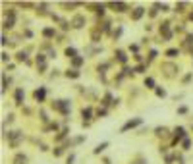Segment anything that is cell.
<instances>
[{
	"mask_svg": "<svg viewBox=\"0 0 193 164\" xmlns=\"http://www.w3.org/2000/svg\"><path fill=\"white\" fill-rule=\"evenodd\" d=\"M10 60V54L8 52H2V62H8Z\"/></svg>",
	"mask_w": 193,
	"mask_h": 164,
	"instance_id": "34",
	"label": "cell"
},
{
	"mask_svg": "<svg viewBox=\"0 0 193 164\" xmlns=\"http://www.w3.org/2000/svg\"><path fill=\"white\" fill-rule=\"evenodd\" d=\"M145 87H147V89H156L155 79H153V77H147V79H145Z\"/></svg>",
	"mask_w": 193,
	"mask_h": 164,
	"instance_id": "20",
	"label": "cell"
},
{
	"mask_svg": "<svg viewBox=\"0 0 193 164\" xmlns=\"http://www.w3.org/2000/svg\"><path fill=\"white\" fill-rule=\"evenodd\" d=\"M189 19H193V12H191V14H189Z\"/></svg>",
	"mask_w": 193,
	"mask_h": 164,
	"instance_id": "41",
	"label": "cell"
},
{
	"mask_svg": "<svg viewBox=\"0 0 193 164\" xmlns=\"http://www.w3.org/2000/svg\"><path fill=\"white\" fill-rule=\"evenodd\" d=\"M72 25H74L75 29H81V27L85 25V17H83V16H75V17L72 19Z\"/></svg>",
	"mask_w": 193,
	"mask_h": 164,
	"instance_id": "6",
	"label": "cell"
},
{
	"mask_svg": "<svg viewBox=\"0 0 193 164\" xmlns=\"http://www.w3.org/2000/svg\"><path fill=\"white\" fill-rule=\"evenodd\" d=\"M14 98H16V104H18V106L23 104V101H25V93H23V89H21V87H18V89H16Z\"/></svg>",
	"mask_w": 193,
	"mask_h": 164,
	"instance_id": "4",
	"label": "cell"
},
{
	"mask_svg": "<svg viewBox=\"0 0 193 164\" xmlns=\"http://www.w3.org/2000/svg\"><path fill=\"white\" fill-rule=\"evenodd\" d=\"M185 2H180V4H176V12H185Z\"/></svg>",
	"mask_w": 193,
	"mask_h": 164,
	"instance_id": "27",
	"label": "cell"
},
{
	"mask_svg": "<svg viewBox=\"0 0 193 164\" xmlns=\"http://www.w3.org/2000/svg\"><path fill=\"white\" fill-rule=\"evenodd\" d=\"M130 50H133V52H137V50H139V47H137V45H131V47H130Z\"/></svg>",
	"mask_w": 193,
	"mask_h": 164,
	"instance_id": "38",
	"label": "cell"
},
{
	"mask_svg": "<svg viewBox=\"0 0 193 164\" xmlns=\"http://www.w3.org/2000/svg\"><path fill=\"white\" fill-rule=\"evenodd\" d=\"M52 108H54V110H58L62 116H68V114H70L72 104H70V101L62 98V101H54V102H52Z\"/></svg>",
	"mask_w": 193,
	"mask_h": 164,
	"instance_id": "1",
	"label": "cell"
},
{
	"mask_svg": "<svg viewBox=\"0 0 193 164\" xmlns=\"http://www.w3.org/2000/svg\"><path fill=\"white\" fill-rule=\"evenodd\" d=\"M143 124V118H133V120H130V122H126L122 126V129H120V133H126L128 129H133V127H139Z\"/></svg>",
	"mask_w": 193,
	"mask_h": 164,
	"instance_id": "2",
	"label": "cell"
},
{
	"mask_svg": "<svg viewBox=\"0 0 193 164\" xmlns=\"http://www.w3.org/2000/svg\"><path fill=\"white\" fill-rule=\"evenodd\" d=\"M114 56H116V60H118L120 64H126V62H128V56H126V52H124L122 48H116Z\"/></svg>",
	"mask_w": 193,
	"mask_h": 164,
	"instance_id": "7",
	"label": "cell"
},
{
	"mask_svg": "<svg viewBox=\"0 0 193 164\" xmlns=\"http://www.w3.org/2000/svg\"><path fill=\"white\" fill-rule=\"evenodd\" d=\"M41 120H43V122H48V118H47V112H44V110H41Z\"/></svg>",
	"mask_w": 193,
	"mask_h": 164,
	"instance_id": "33",
	"label": "cell"
},
{
	"mask_svg": "<svg viewBox=\"0 0 193 164\" xmlns=\"http://www.w3.org/2000/svg\"><path fill=\"white\" fill-rule=\"evenodd\" d=\"M66 56L70 58V60H74V58H77V50L74 48V47H68L66 48Z\"/></svg>",
	"mask_w": 193,
	"mask_h": 164,
	"instance_id": "14",
	"label": "cell"
},
{
	"mask_svg": "<svg viewBox=\"0 0 193 164\" xmlns=\"http://www.w3.org/2000/svg\"><path fill=\"white\" fill-rule=\"evenodd\" d=\"M64 75H66V77H70V79H77L79 75H81V72H77V70H68Z\"/></svg>",
	"mask_w": 193,
	"mask_h": 164,
	"instance_id": "13",
	"label": "cell"
},
{
	"mask_svg": "<svg viewBox=\"0 0 193 164\" xmlns=\"http://www.w3.org/2000/svg\"><path fill=\"white\" fill-rule=\"evenodd\" d=\"M122 31H124V29H122V27H118V29H116V31H114V39H118V37H120V35H122Z\"/></svg>",
	"mask_w": 193,
	"mask_h": 164,
	"instance_id": "32",
	"label": "cell"
},
{
	"mask_svg": "<svg viewBox=\"0 0 193 164\" xmlns=\"http://www.w3.org/2000/svg\"><path fill=\"white\" fill-rule=\"evenodd\" d=\"M14 164H27V157L25 155H16V158H14Z\"/></svg>",
	"mask_w": 193,
	"mask_h": 164,
	"instance_id": "15",
	"label": "cell"
},
{
	"mask_svg": "<svg viewBox=\"0 0 193 164\" xmlns=\"http://www.w3.org/2000/svg\"><path fill=\"white\" fill-rule=\"evenodd\" d=\"M110 25H112L110 21H104V25H103V31H104V33H108V31H110Z\"/></svg>",
	"mask_w": 193,
	"mask_h": 164,
	"instance_id": "29",
	"label": "cell"
},
{
	"mask_svg": "<svg viewBox=\"0 0 193 164\" xmlns=\"http://www.w3.org/2000/svg\"><path fill=\"white\" fill-rule=\"evenodd\" d=\"M33 97H35V101H37V102H43V101H44V97H47V89H44V87H39V89L33 93Z\"/></svg>",
	"mask_w": 193,
	"mask_h": 164,
	"instance_id": "5",
	"label": "cell"
},
{
	"mask_svg": "<svg viewBox=\"0 0 193 164\" xmlns=\"http://www.w3.org/2000/svg\"><path fill=\"white\" fill-rule=\"evenodd\" d=\"M74 162H75V155H70L68 160H66V164H74Z\"/></svg>",
	"mask_w": 193,
	"mask_h": 164,
	"instance_id": "31",
	"label": "cell"
},
{
	"mask_svg": "<svg viewBox=\"0 0 193 164\" xmlns=\"http://www.w3.org/2000/svg\"><path fill=\"white\" fill-rule=\"evenodd\" d=\"M155 93H156V97H160V98H164V97H166V89H162V87H156Z\"/></svg>",
	"mask_w": 193,
	"mask_h": 164,
	"instance_id": "22",
	"label": "cell"
},
{
	"mask_svg": "<svg viewBox=\"0 0 193 164\" xmlns=\"http://www.w3.org/2000/svg\"><path fill=\"white\" fill-rule=\"evenodd\" d=\"M106 114H108L106 108H99V112H97V116H106Z\"/></svg>",
	"mask_w": 193,
	"mask_h": 164,
	"instance_id": "30",
	"label": "cell"
},
{
	"mask_svg": "<svg viewBox=\"0 0 193 164\" xmlns=\"http://www.w3.org/2000/svg\"><path fill=\"white\" fill-rule=\"evenodd\" d=\"M189 145H191V141H189L187 137H185L184 141H181V147H184V151H187V149H189Z\"/></svg>",
	"mask_w": 193,
	"mask_h": 164,
	"instance_id": "26",
	"label": "cell"
},
{
	"mask_svg": "<svg viewBox=\"0 0 193 164\" xmlns=\"http://www.w3.org/2000/svg\"><path fill=\"white\" fill-rule=\"evenodd\" d=\"M143 14H145V8H135V10H133V14H131V19H133V21H137V19H141V17H143Z\"/></svg>",
	"mask_w": 193,
	"mask_h": 164,
	"instance_id": "10",
	"label": "cell"
},
{
	"mask_svg": "<svg viewBox=\"0 0 193 164\" xmlns=\"http://www.w3.org/2000/svg\"><path fill=\"white\" fill-rule=\"evenodd\" d=\"M54 33H56V31H54L52 27H44V29H43V37L50 39V37H54Z\"/></svg>",
	"mask_w": 193,
	"mask_h": 164,
	"instance_id": "18",
	"label": "cell"
},
{
	"mask_svg": "<svg viewBox=\"0 0 193 164\" xmlns=\"http://www.w3.org/2000/svg\"><path fill=\"white\" fill-rule=\"evenodd\" d=\"M166 56L168 58H176V56H180V50L178 48H170V50H166Z\"/></svg>",
	"mask_w": 193,
	"mask_h": 164,
	"instance_id": "19",
	"label": "cell"
},
{
	"mask_svg": "<svg viewBox=\"0 0 193 164\" xmlns=\"http://www.w3.org/2000/svg\"><path fill=\"white\" fill-rule=\"evenodd\" d=\"M62 155H64V149H62V147L54 149V157H62Z\"/></svg>",
	"mask_w": 193,
	"mask_h": 164,
	"instance_id": "28",
	"label": "cell"
},
{
	"mask_svg": "<svg viewBox=\"0 0 193 164\" xmlns=\"http://www.w3.org/2000/svg\"><path fill=\"white\" fill-rule=\"evenodd\" d=\"M81 118H83V122L87 120H93V110H91V106H85V108H81Z\"/></svg>",
	"mask_w": 193,
	"mask_h": 164,
	"instance_id": "8",
	"label": "cell"
},
{
	"mask_svg": "<svg viewBox=\"0 0 193 164\" xmlns=\"http://www.w3.org/2000/svg\"><path fill=\"white\" fill-rule=\"evenodd\" d=\"M18 60H19V62H25V60H27V52H25V50L18 52Z\"/></svg>",
	"mask_w": 193,
	"mask_h": 164,
	"instance_id": "23",
	"label": "cell"
},
{
	"mask_svg": "<svg viewBox=\"0 0 193 164\" xmlns=\"http://www.w3.org/2000/svg\"><path fill=\"white\" fill-rule=\"evenodd\" d=\"M155 135H156V137H164V135H168V127H156V129H155Z\"/></svg>",
	"mask_w": 193,
	"mask_h": 164,
	"instance_id": "17",
	"label": "cell"
},
{
	"mask_svg": "<svg viewBox=\"0 0 193 164\" xmlns=\"http://www.w3.org/2000/svg\"><path fill=\"white\" fill-rule=\"evenodd\" d=\"M174 133H176V139H174V143H178L180 139H181V141L185 139V129H184V127H176V129H174Z\"/></svg>",
	"mask_w": 193,
	"mask_h": 164,
	"instance_id": "9",
	"label": "cell"
},
{
	"mask_svg": "<svg viewBox=\"0 0 193 164\" xmlns=\"http://www.w3.org/2000/svg\"><path fill=\"white\" fill-rule=\"evenodd\" d=\"M110 101H112V95H110V93H106V95H104V98H103V104H104V106H108V104H110Z\"/></svg>",
	"mask_w": 193,
	"mask_h": 164,
	"instance_id": "25",
	"label": "cell"
},
{
	"mask_svg": "<svg viewBox=\"0 0 193 164\" xmlns=\"http://www.w3.org/2000/svg\"><path fill=\"white\" fill-rule=\"evenodd\" d=\"M143 70H145V66H137V68H135V72H137V73H143Z\"/></svg>",
	"mask_w": 193,
	"mask_h": 164,
	"instance_id": "37",
	"label": "cell"
},
{
	"mask_svg": "<svg viewBox=\"0 0 193 164\" xmlns=\"http://www.w3.org/2000/svg\"><path fill=\"white\" fill-rule=\"evenodd\" d=\"M108 145H110L108 141H104V143H99V145L95 147V151H93V152H95V155H100V152H104V149H106Z\"/></svg>",
	"mask_w": 193,
	"mask_h": 164,
	"instance_id": "12",
	"label": "cell"
},
{
	"mask_svg": "<svg viewBox=\"0 0 193 164\" xmlns=\"http://www.w3.org/2000/svg\"><path fill=\"white\" fill-rule=\"evenodd\" d=\"M172 162H174V157L168 155V157H166V164H172Z\"/></svg>",
	"mask_w": 193,
	"mask_h": 164,
	"instance_id": "36",
	"label": "cell"
},
{
	"mask_svg": "<svg viewBox=\"0 0 193 164\" xmlns=\"http://www.w3.org/2000/svg\"><path fill=\"white\" fill-rule=\"evenodd\" d=\"M178 112H180V114H185V112H187V106H180Z\"/></svg>",
	"mask_w": 193,
	"mask_h": 164,
	"instance_id": "35",
	"label": "cell"
},
{
	"mask_svg": "<svg viewBox=\"0 0 193 164\" xmlns=\"http://www.w3.org/2000/svg\"><path fill=\"white\" fill-rule=\"evenodd\" d=\"M37 12H39L41 16H44V14H47V4H39V6H37Z\"/></svg>",
	"mask_w": 193,
	"mask_h": 164,
	"instance_id": "24",
	"label": "cell"
},
{
	"mask_svg": "<svg viewBox=\"0 0 193 164\" xmlns=\"http://www.w3.org/2000/svg\"><path fill=\"white\" fill-rule=\"evenodd\" d=\"M83 62H85V58H83V56H77V58H74V60H72V66H74V70H77V68H79V66H81Z\"/></svg>",
	"mask_w": 193,
	"mask_h": 164,
	"instance_id": "16",
	"label": "cell"
},
{
	"mask_svg": "<svg viewBox=\"0 0 193 164\" xmlns=\"http://www.w3.org/2000/svg\"><path fill=\"white\" fill-rule=\"evenodd\" d=\"M187 42H193V33H191V35H187Z\"/></svg>",
	"mask_w": 193,
	"mask_h": 164,
	"instance_id": "40",
	"label": "cell"
},
{
	"mask_svg": "<svg viewBox=\"0 0 193 164\" xmlns=\"http://www.w3.org/2000/svg\"><path fill=\"white\" fill-rule=\"evenodd\" d=\"M110 6H112V8H116V12H120V14L128 10V4H126V2H114V4H110Z\"/></svg>",
	"mask_w": 193,
	"mask_h": 164,
	"instance_id": "11",
	"label": "cell"
},
{
	"mask_svg": "<svg viewBox=\"0 0 193 164\" xmlns=\"http://www.w3.org/2000/svg\"><path fill=\"white\" fill-rule=\"evenodd\" d=\"M95 8H97V10H95V12H97L99 16H104V10H106V4H97Z\"/></svg>",
	"mask_w": 193,
	"mask_h": 164,
	"instance_id": "21",
	"label": "cell"
},
{
	"mask_svg": "<svg viewBox=\"0 0 193 164\" xmlns=\"http://www.w3.org/2000/svg\"><path fill=\"white\" fill-rule=\"evenodd\" d=\"M8 139H10V147H18L19 141L23 139V133L21 131H12V133H8Z\"/></svg>",
	"mask_w": 193,
	"mask_h": 164,
	"instance_id": "3",
	"label": "cell"
},
{
	"mask_svg": "<svg viewBox=\"0 0 193 164\" xmlns=\"http://www.w3.org/2000/svg\"><path fill=\"white\" fill-rule=\"evenodd\" d=\"M2 45H4V47L8 45V37H6V35H2Z\"/></svg>",
	"mask_w": 193,
	"mask_h": 164,
	"instance_id": "39",
	"label": "cell"
}]
</instances>
